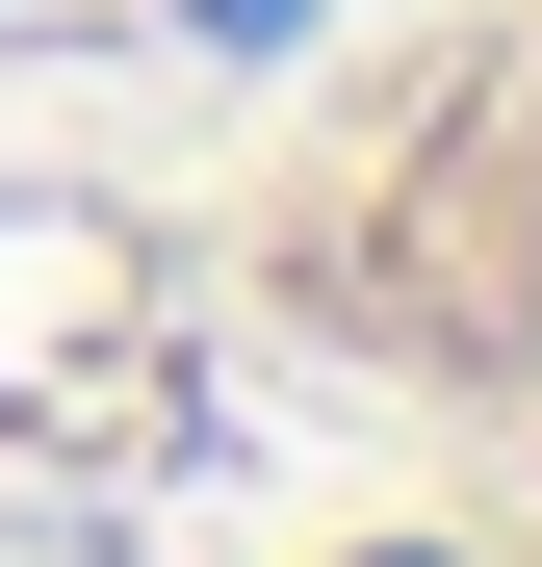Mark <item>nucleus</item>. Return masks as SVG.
Here are the masks:
<instances>
[{
  "mask_svg": "<svg viewBox=\"0 0 542 567\" xmlns=\"http://www.w3.org/2000/svg\"><path fill=\"white\" fill-rule=\"evenodd\" d=\"M233 310L542 542V0H388L233 155Z\"/></svg>",
  "mask_w": 542,
  "mask_h": 567,
  "instance_id": "f257e3e1",
  "label": "nucleus"
},
{
  "mask_svg": "<svg viewBox=\"0 0 542 567\" xmlns=\"http://www.w3.org/2000/svg\"><path fill=\"white\" fill-rule=\"evenodd\" d=\"M0 567H27V542H0Z\"/></svg>",
  "mask_w": 542,
  "mask_h": 567,
  "instance_id": "f03ea898",
  "label": "nucleus"
}]
</instances>
